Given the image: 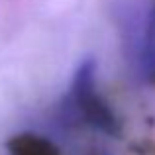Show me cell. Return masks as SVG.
I'll list each match as a JSON object with an SVG mask.
<instances>
[{"instance_id": "2", "label": "cell", "mask_w": 155, "mask_h": 155, "mask_svg": "<svg viewBox=\"0 0 155 155\" xmlns=\"http://www.w3.org/2000/svg\"><path fill=\"white\" fill-rule=\"evenodd\" d=\"M10 155H59V149L49 140L35 134H20L6 143Z\"/></svg>"}, {"instance_id": "1", "label": "cell", "mask_w": 155, "mask_h": 155, "mask_svg": "<svg viewBox=\"0 0 155 155\" xmlns=\"http://www.w3.org/2000/svg\"><path fill=\"white\" fill-rule=\"evenodd\" d=\"M71 102L83 114V118L92 124L94 128H100L102 132L116 134L118 122L114 118V112L104 102V98L96 92V81H94V61H84L73 79L71 87Z\"/></svg>"}]
</instances>
